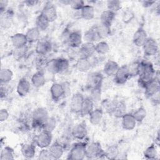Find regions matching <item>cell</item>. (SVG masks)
I'll list each match as a JSON object with an SVG mask.
<instances>
[{
  "instance_id": "5",
  "label": "cell",
  "mask_w": 160,
  "mask_h": 160,
  "mask_svg": "<svg viewBox=\"0 0 160 160\" xmlns=\"http://www.w3.org/2000/svg\"><path fill=\"white\" fill-rule=\"evenodd\" d=\"M104 157V151L98 142H92L87 144L86 148V158L88 159H101Z\"/></svg>"
},
{
  "instance_id": "6",
  "label": "cell",
  "mask_w": 160,
  "mask_h": 160,
  "mask_svg": "<svg viewBox=\"0 0 160 160\" xmlns=\"http://www.w3.org/2000/svg\"><path fill=\"white\" fill-rule=\"evenodd\" d=\"M52 133L42 130L34 138L33 143L41 149L48 148L52 144Z\"/></svg>"
},
{
  "instance_id": "40",
  "label": "cell",
  "mask_w": 160,
  "mask_h": 160,
  "mask_svg": "<svg viewBox=\"0 0 160 160\" xmlns=\"http://www.w3.org/2000/svg\"><path fill=\"white\" fill-rule=\"evenodd\" d=\"M119 156V151L118 148L115 145H112L108 147L104 151V157L109 159H118Z\"/></svg>"
},
{
  "instance_id": "22",
  "label": "cell",
  "mask_w": 160,
  "mask_h": 160,
  "mask_svg": "<svg viewBox=\"0 0 160 160\" xmlns=\"http://www.w3.org/2000/svg\"><path fill=\"white\" fill-rule=\"evenodd\" d=\"M121 118V125L124 129L126 131H131L135 128L137 122L133 117L132 113L126 112Z\"/></svg>"
},
{
  "instance_id": "34",
  "label": "cell",
  "mask_w": 160,
  "mask_h": 160,
  "mask_svg": "<svg viewBox=\"0 0 160 160\" xmlns=\"http://www.w3.org/2000/svg\"><path fill=\"white\" fill-rule=\"evenodd\" d=\"M116 16V13L108 9L103 11L100 15V23L111 26Z\"/></svg>"
},
{
  "instance_id": "13",
  "label": "cell",
  "mask_w": 160,
  "mask_h": 160,
  "mask_svg": "<svg viewBox=\"0 0 160 160\" xmlns=\"http://www.w3.org/2000/svg\"><path fill=\"white\" fill-rule=\"evenodd\" d=\"M66 93V88L65 86L59 82H54L50 88V94L51 99L57 101L65 96Z\"/></svg>"
},
{
  "instance_id": "50",
  "label": "cell",
  "mask_w": 160,
  "mask_h": 160,
  "mask_svg": "<svg viewBox=\"0 0 160 160\" xmlns=\"http://www.w3.org/2000/svg\"><path fill=\"white\" fill-rule=\"evenodd\" d=\"M9 114L8 111L5 108H2L0 110V121L4 122L9 118Z\"/></svg>"
},
{
  "instance_id": "44",
  "label": "cell",
  "mask_w": 160,
  "mask_h": 160,
  "mask_svg": "<svg viewBox=\"0 0 160 160\" xmlns=\"http://www.w3.org/2000/svg\"><path fill=\"white\" fill-rule=\"evenodd\" d=\"M107 9L116 13L122 8L121 2L118 0H109L106 2Z\"/></svg>"
},
{
  "instance_id": "54",
  "label": "cell",
  "mask_w": 160,
  "mask_h": 160,
  "mask_svg": "<svg viewBox=\"0 0 160 160\" xmlns=\"http://www.w3.org/2000/svg\"><path fill=\"white\" fill-rule=\"evenodd\" d=\"M37 2H38V1H24L26 6H29V7L34 6V5L36 4Z\"/></svg>"
},
{
  "instance_id": "8",
  "label": "cell",
  "mask_w": 160,
  "mask_h": 160,
  "mask_svg": "<svg viewBox=\"0 0 160 160\" xmlns=\"http://www.w3.org/2000/svg\"><path fill=\"white\" fill-rule=\"evenodd\" d=\"M108 109L116 118H121L126 113V103L122 101H112L109 104Z\"/></svg>"
},
{
  "instance_id": "1",
  "label": "cell",
  "mask_w": 160,
  "mask_h": 160,
  "mask_svg": "<svg viewBox=\"0 0 160 160\" xmlns=\"http://www.w3.org/2000/svg\"><path fill=\"white\" fill-rule=\"evenodd\" d=\"M156 70L153 64L149 61H141L139 73L138 84L142 88L144 87L155 78Z\"/></svg>"
},
{
  "instance_id": "24",
  "label": "cell",
  "mask_w": 160,
  "mask_h": 160,
  "mask_svg": "<svg viewBox=\"0 0 160 160\" xmlns=\"http://www.w3.org/2000/svg\"><path fill=\"white\" fill-rule=\"evenodd\" d=\"M52 159H60L64 152V148L62 144L58 141L52 142L48 148Z\"/></svg>"
},
{
  "instance_id": "49",
  "label": "cell",
  "mask_w": 160,
  "mask_h": 160,
  "mask_svg": "<svg viewBox=\"0 0 160 160\" xmlns=\"http://www.w3.org/2000/svg\"><path fill=\"white\" fill-rule=\"evenodd\" d=\"M38 159L40 160H49L52 159L50 151L48 148L41 149L38 154Z\"/></svg>"
},
{
  "instance_id": "14",
  "label": "cell",
  "mask_w": 160,
  "mask_h": 160,
  "mask_svg": "<svg viewBox=\"0 0 160 160\" xmlns=\"http://www.w3.org/2000/svg\"><path fill=\"white\" fill-rule=\"evenodd\" d=\"M95 53V44L92 42H85L79 47V49L78 51V56L79 58L90 59Z\"/></svg>"
},
{
  "instance_id": "29",
  "label": "cell",
  "mask_w": 160,
  "mask_h": 160,
  "mask_svg": "<svg viewBox=\"0 0 160 160\" xmlns=\"http://www.w3.org/2000/svg\"><path fill=\"white\" fill-rule=\"evenodd\" d=\"M92 63L91 59L86 58H78L77 60L75 67L76 69L81 72H86L90 70Z\"/></svg>"
},
{
  "instance_id": "15",
  "label": "cell",
  "mask_w": 160,
  "mask_h": 160,
  "mask_svg": "<svg viewBox=\"0 0 160 160\" xmlns=\"http://www.w3.org/2000/svg\"><path fill=\"white\" fill-rule=\"evenodd\" d=\"M84 96L80 92L72 95L70 101V109L74 114H80Z\"/></svg>"
},
{
  "instance_id": "38",
  "label": "cell",
  "mask_w": 160,
  "mask_h": 160,
  "mask_svg": "<svg viewBox=\"0 0 160 160\" xmlns=\"http://www.w3.org/2000/svg\"><path fill=\"white\" fill-rule=\"evenodd\" d=\"M143 156L146 159H156L158 156V151L156 144L149 146L144 151Z\"/></svg>"
},
{
  "instance_id": "31",
  "label": "cell",
  "mask_w": 160,
  "mask_h": 160,
  "mask_svg": "<svg viewBox=\"0 0 160 160\" xmlns=\"http://www.w3.org/2000/svg\"><path fill=\"white\" fill-rule=\"evenodd\" d=\"M95 9L92 4H85L80 10V18L85 20H91L94 18Z\"/></svg>"
},
{
  "instance_id": "27",
  "label": "cell",
  "mask_w": 160,
  "mask_h": 160,
  "mask_svg": "<svg viewBox=\"0 0 160 160\" xmlns=\"http://www.w3.org/2000/svg\"><path fill=\"white\" fill-rule=\"evenodd\" d=\"M119 68V66L117 62L113 60H108L103 67V72L107 76H114Z\"/></svg>"
},
{
  "instance_id": "39",
  "label": "cell",
  "mask_w": 160,
  "mask_h": 160,
  "mask_svg": "<svg viewBox=\"0 0 160 160\" xmlns=\"http://www.w3.org/2000/svg\"><path fill=\"white\" fill-rule=\"evenodd\" d=\"M110 48L107 42L100 41L95 44V52L99 55H105L109 51Z\"/></svg>"
},
{
  "instance_id": "23",
  "label": "cell",
  "mask_w": 160,
  "mask_h": 160,
  "mask_svg": "<svg viewBox=\"0 0 160 160\" xmlns=\"http://www.w3.org/2000/svg\"><path fill=\"white\" fill-rule=\"evenodd\" d=\"M36 145L33 142H26L21 145V152L26 159H32L36 155Z\"/></svg>"
},
{
  "instance_id": "42",
  "label": "cell",
  "mask_w": 160,
  "mask_h": 160,
  "mask_svg": "<svg viewBox=\"0 0 160 160\" xmlns=\"http://www.w3.org/2000/svg\"><path fill=\"white\" fill-rule=\"evenodd\" d=\"M132 114L137 122H141L146 118L147 116V111L144 107L141 106L138 108L136 111H134Z\"/></svg>"
},
{
  "instance_id": "2",
  "label": "cell",
  "mask_w": 160,
  "mask_h": 160,
  "mask_svg": "<svg viewBox=\"0 0 160 160\" xmlns=\"http://www.w3.org/2000/svg\"><path fill=\"white\" fill-rule=\"evenodd\" d=\"M49 117L46 108L39 107L35 109L31 114V126L34 129L42 130L44 123Z\"/></svg>"
},
{
  "instance_id": "30",
  "label": "cell",
  "mask_w": 160,
  "mask_h": 160,
  "mask_svg": "<svg viewBox=\"0 0 160 160\" xmlns=\"http://www.w3.org/2000/svg\"><path fill=\"white\" fill-rule=\"evenodd\" d=\"M94 102L92 100V99L89 96L84 97L80 114L82 116H88L91 111L94 109Z\"/></svg>"
},
{
  "instance_id": "7",
  "label": "cell",
  "mask_w": 160,
  "mask_h": 160,
  "mask_svg": "<svg viewBox=\"0 0 160 160\" xmlns=\"http://www.w3.org/2000/svg\"><path fill=\"white\" fill-rule=\"evenodd\" d=\"M103 75L101 72L98 71L90 72L86 79V86L89 89L93 88H101L103 81Z\"/></svg>"
},
{
  "instance_id": "51",
  "label": "cell",
  "mask_w": 160,
  "mask_h": 160,
  "mask_svg": "<svg viewBox=\"0 0 160 160\" xmlns=\"http://www.w3.org/2000/svg\"><path fill=\"white\" fill-rule=\"evenodd\" d=\"M9 2L7 0H1L0 1V14H2L5 11L8 10Z\"/></svg>"
},
{
  "instance_id": "47",
  "label": "cell",
  "mask_w": 160,
  "mask_h": 160,
  "mask_svg": "<svg viewBox=\"0 0 160 160\" xmlns=\"http://www.w3.org/2000/svg\"><path fill=\"white\" fill-rule=\"evenodd\" d=\"M89 96L94 102L99 101L101 98V88H97L90 89V94Z\"/></svg>"
},
{
  "instance_id": "53",
  "label": "cell",
  "mask_w": 160,
  "mask_h": 160,
  "mask_svg": "<svg viewBox=\"0 0 160 160\" xmlns=\"http://www.w3.org/2000/svg\"><path fill=\"white\" fill-rule=\"evenodd\" d=\"M156 1H142L141 2L142 3V5L143 7L146 8H150L152 6L156 4Z\"/></svg>"
},
{
  "instance_id": "52",
  "label": "cell",
  "mask_w": 160,
  "mask_h": 160,
  "mask_svg": "<svg viewBox=\"0 0 160 160\" xmlns=\"http://www.w3.org/2000/svg\"><path fill=\"white\" fill-rule=\"evenodd\" d=\"M6 84H1V92H0V95H1V99H5L8 95V89L5 86Z\"/></svg>"
},
{
  "instance_id": "20",
  "label": "cell",
  "mask_w": 160,
  "mask_h": 160,
  "mask_svg": "<svg viewBox=\"0 0 160 160\" xmlns=\"http://www.w3.org/2000/svg\"><path fill=\"white\" fill-rule=\"evenodd\" d=\"M31 83L25 78H21L17 84L16 91L19 96L24 97L29 92L31 89Z\"/></svg>"
},
{
  "instance_id": "33",
  "label": "cell",
  "mask_w": 160,
  "mask_h": 160,
  "mask_svg": "<svg viewBox=\"0 0 160 160\" xmlns=\"http://www.w3.org/2000/svg\"><path fill=\"white\" fill-rule=\"evenodd\" d=\"M13 19V14L11 11L8 9L6 11L1 14L0 24L1 28L4 29L9 28L12 22Z\"/></svg>"
},
{
  "instance_id": "48",
  "label": "cell",
  "mask_w": 160,
  "mask_h": 160,
  "mask_svg": "<svg viewBox=\"0 0 160 160\" xmlns=\"http://www.w3.org/2000/svg\"><path fill=\"white\" fill-rule=\"evenodd\" d=\"M85 4L84 1L81 0H72L69 3L71 8L74 11H80Z\"/></svg>"
},
{
  "instance_id": "17",
  "label": "cell",
  "mask_w": 160,
  "mask_h": 160,
  "mask_svg": "<svg viewBox=\"0 0 160 160\" xmlns=\"http://www.w3.org/2000/svg\"><path fill=\"white\" fill-rule=\"evenodd\" d=\"M82 35L79 31H74L70 32L68 36L67 41L69 45L74 48H79L82 44Z\"/></svg>"
},
{
  "instance_id": "35",
  "label": "cell",
  "mask_w": 160,
  "mask_h": 160,
  "mask_svg": "<svg viewBox=\"0 0 160 160\" xmlns=\"http://www.w3.org/2000/svg\"><path fill=\"white\" fill-rule=\"evenodd\" d=\"M49 24H50L49 21L41 13L36 18L35 26L40 31H46L48 28Z\"/></svg>"
},
{
  "instance_id": "4",
  "label": "cell",
  "mask_w": 160,
  "mask_h": 160,
  "mask_svg": "<svg viewBox=\"0 0 160 160\" xmlns=\"http://www.w3.org/2000/svg\"><path fill=\"white\" fill-rule=\"evenodd\" d=\"M87 143L79 141L74 143L71 147L68 159L71 160H82L86 158V148Z\"/></svg>"
},
{
  "instance_id": "45",
  "label": "cell",
  "mask_w": 160,
  "mask_h": 160,
  "mask_svg": "<svg viewBox=\"0 0 160 160\" xmlns=\"http://www.w3.org/2000/svg\"><path fill=\"white\" fill-rule=\"evenodd\" d=\"M140 66H141V62H132L131 64L128 65V70H129L131 78L134 76H137L139 75V71H140Z\"/></svg>"
},
{
  "instance_id": "16",
  "label": "cell",
  "mask_w": 160,
  "mask_h": 160,
  "mask_svg": "<svg viewBox=\"0 0 160 160\" xmlns=\"http://www.w3.org/2000/svg\"><path fill=\"white\" fill-rule=\"evenodd\" d=\"M144 94L148 98H153L158 95L160 89L159 80L155 78L151 81L148 82L144 87Z\"/></svg>"
},
{
  "instance_id": "28",
  "label": "cell",
  "mask_w": 160,
  "mask_h": 160,
  "mask_svg": "<svg viewBox=\"0 0 160 160\" xmlns=\"http://www.w3.org/2000/svg\"><path fill=\"white\" fill-rule=\"evenodd\" d=\"M89 122L93 126L100 124L103 118V111L101 108L94 109L88 115Z\"/></svg>"
},
{
  "instance_id": "19",
  "label": "cell",
  "mask_w": 160,
  "mask_h": 160,
  "mask_svg": "<svg viewBox=\"0 0 160 160\" xmlns=\"http://www.w3.org/2000/svg\"><path fill=\"white\" fill-rule=\"evenodd\" d=\"M11 42L15 49L21 48L26 46L28 43L25 34L17 32L11 36Z\"/></svg>"
},
{
  "instance_id": "32",
  "label": "cell",
  "mask_w": 160,
  "mask_h": 160,
  "mask_svg": "<svg viewBox=\"0 0 160 160\" xmlns=\"http://www.w3.org/2000/svg\"><path fill=\"white\" fill-rule=\"evenodd\" d=\"M41 31L36 27H32L28 29L25 35L28 43H36L40 40Z\"/></svg>"
},
{
  "instance_id": "36",
  "label": "cell",
  "mask_w": 160,
  "mask_h": 160,
  "mask_svg": "<svg viewBox=\"0 0 160 160\" xmlns=\"http://www.w3.org/2000/svg\"><path fill=\"white\" fill-rule=\"evenodd\" d=\"M14 149L8 146H4L1 148L0 159L1 160H12L14 159Z\"/></svg>"
},
{
  "instance_id": "3",
  "label": "cell",
  "mask_w": 160,
  "mask_h": 160,
  "mask_svg": "<svg viewBox=\"0 0 160 160\" xmlns=\"http://www.w3.org/2000/svg\"><path fill=\"white\" fill-rule=\"evenodd\" d=\"M46 68L48 71L52 74H60L68 70L69 62L66 58H58L48 61Z\"/></svg>"
},
{
  "instance_id": "18",
  "label": "cell",
  "mask_w": 160,
  "mask_h": 160,
  "mask_svg": "<svg viewBox=\"0 0 160 160\" xmlns=\"http://www.w3.org/2000/svg\"><path fill=\"white\" fill-rule=\"evenodd\" d=\"M148 34L142 27H139L133 34L132 42L136 47L141 48L148 39Z\"/></svg>"
},
{
  "instance_id": "12",
  "label": "cell",
  "mask_w": 160,
  "mask_h": 160,
  "mask_svg": "<svg viewBox=\"0 0 160 160\" xmlns=\"http://www.w3.org/2000/svg\"><path fill=\"white\" fill-rule=\"evenodd\" d=\"M41 14L43 15L49 22L54 21L58 18V12L56 6L51 2H47L42 8Z\"/></svg>"
},
{
  "instance_id": "37",
  "label": "cell",
  "mask_w": 160,
  "mask_h": 160,
  "mask_svg": "<svg viewBox=\"0 0 160 160\" xmlns=\"http://www.w3.org/2000/svg\"><path fill=\"white\" fill-rule=\"evenodd\" d=\"M13 72L9 68H2L0 71L1 84H7L12 79Z\"/></svg>"
},
{
  "instance_id": "26",
  "label": "cell",
  "mask_w": 160,
  "mask_h": 160,
  "mask_svg": "<svg viewBox=\"0 0 160 160\" xmlns=\"http://www.w3.org/2000/svg\"><path fill=\"white\" fill-rule=\"evenodd\" d=\"M31 83L36 88H41L45 84L46 78L42 71L38 70L32 74L31 78Z\"/></svg>"
},
{
  "instance_id": "41",
  "label": "cell",
  "mask_w": 160,
  "mask_h": 160,
  "mask_svg": "<svg viewBox=\"0 0 160 160\" xmlns=\"http://www.w3.org/2000/svg\"><path fill=\"white\" fill-rule=\"evenodd\" d=\"M98 32L101 40L107 38L111 34V26L99 23L96 25Z\"/></svg>"
},
{
  "instance_id": "10",
  "label": "cell",
  "mask_w": 160,
  "mask_h": 160,
  "mask_svg": "<svg viewBox=\"0 0 160 160\" xmlns=\"http://www.w3.org/2000/svg\"><path fill=\"white\" fill-rule=\"evenodd\" d=\"M113 77L114 82L117 84L122 85L125 84L131 78L128 65H122L119 66Z\"/></svg>"
},
{
  "instance_id": "21",
  "label": "cell",
  "mask_w": 160,
  "mask_h": 160,
  "mask_svg": "<svg viewBox=\"0 0 160 160\" xmlns=\"http://www.w3.org/2000/svg\"><path fill=\"white\" fill-rule=\"evenodd\" d=\"M83 39L86 42H98V41H101L99 34L98 32L96 25H94L88 29L82 35Z\"/></svg>"
},
{
  "instance_id": "25",
  "label": "cell",
  "mask_w": 160,
  "mask_h": 160,
  "mask_svg": "<svg viewBox=\"0 0 160 160\" xmlns=\"http://www.w3.org/2000/svg\"><path fill=\"white\" fill-rule=\"evenodd\" d=\"M52 49L51 43L48 40H39L36 42L35 51L36 52L41 56H46Z\"/></svg>"
},
{
  "instance_id": "46",
  "label": "cell",
  "mask_w": 160,
  "mask_h": 160,
  "mask_svg": "<svg viewBox=\"0 0 160 160\" xmlns=\"http://www.w3.org/2000/svg\"><path fill=\"white\" fill-rule=\"evenodd\" d=\"M134 18V13L130 9H126L123 11L122 13V21L128 24Z\"/></svg>"
},
{
  "instance_id": "43",
  "label": "cell",
  "mask_w": 160,
  "mask_h": 160,
  "mask_svg": "<svg viewBox=\"0 0 160 160\" xmlns=\"http://www.w3.org/2000/svg\"><path fill=\"white\" fill-rule=\"evenodd\" d=\"M57 125V121L54 117L53 116H49L48 119L46 121V122L44 123L42 126V130L52 132V131L55 129Z\"/></svg>"
},
{
  "instance_id": "11",
  "label": "cell",
  "mask_w": 160,
  "mask_h": 160,
  "mask_svg": "<svg viewBox=\"0 0 160 160\" xmlns=\"http://www.w3.org/2000/svg\"><path fill=\"white\" fill-rule=\"evenodd\" d=\"M71 134L75 139L79 141L84 139L88 135V128L86 123L81 122L76 124L72 128Z\"/></svg>"
},
{
  "instance_id": "9",
  "label": "cell",
  "mask_w": 160,
  "mask_h": 160,
  "mask_svg": "<svg viewBox=\"0 0 160 160\" xmlns=\"http://www.w3.org/2000/svg\"><path fill=\"white\" fill-rule=\"evenodd\" d=\"M144 54L146 56H155L159 50V46L156 40L152 38H148L142 46Z\"/></svg>"
}]
</instances>
